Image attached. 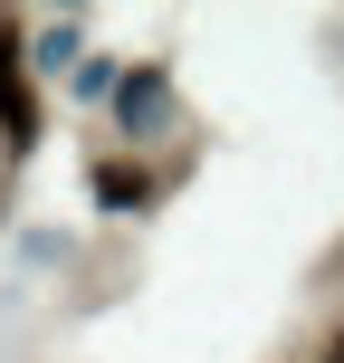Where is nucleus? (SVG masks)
Instances as JSON below:
<instances>
[{"label": "nucleus", "instance_id": "f257e3e1", "mask_svg": "<svg viewBox=\"0 0 344 363\" xmlns=\"http://www.w3.org/2000/svg\"><path fill=\"white\" fill-rule=\"evenodd\" d=\"M96 191H106V201H144V172H125V163H96Z\"/></svg>", "mask_w": 344, "mask_h": 363}, {"label": "nucleus", "instance_id": "f03ea898", "mask_svg": "<svg viewBox=\"0 0 344 363\" xmlns=\"http://www.w3.org/2000/svg\"><path fill=\"white\" fill-rule=\"evenodd\" d=\"M326 363H344V335H335V345H326Z\"/></svg>", "mask_w": 344, "mask_h": 363}]
</instances>
